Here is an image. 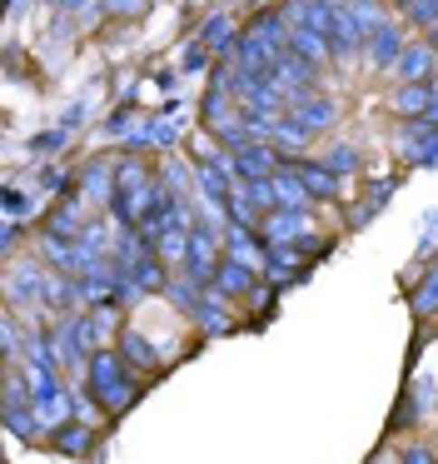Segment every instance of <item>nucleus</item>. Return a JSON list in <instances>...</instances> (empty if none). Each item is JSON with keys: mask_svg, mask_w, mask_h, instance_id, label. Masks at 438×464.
<instances>
[{"mask_svg": "<svg viewBox=\"0 0 438 464\" xmlns=\"http://www.w3.org/2000/svg\"><path fill=\"white\" fill-rule=\"evenodd\" d=\"M65 5H70V11H85V5H90V0H65Z\"/></svg>", "mask_w": 438, "mask_h": 464, "instance_id": "nucleus-36", "label": "nucleus"}, {"mask_svg": "<svg viewBox=\"0 0 438 464\" xmlns=\"http://www.w3.org/2000/svg\"><path fill=\"white\" fill-rule=\"evenodd\" d=\"M119 350H125L129 364H139V370H155V350H149L145 334H125V340H119Z\"/></svg>", "mask_w": 438, "mask_h": 464, "instance_id": "nucleus-24", "label": "nucleus"}, {"mask_svg": "<svg viewBox=\"0 0 438 464\" xmlns=\"http://www.w3.org/2000/svg\"><path fill=\"white\" fill-rule=\"evenodd\" d=\"M5 215H10V220L25 215V195H20V190H5Z\"/></svg>", "mask_w": 438, "mask_h": 464, "instance_id": "nucleus-30", "label": "nucleus"}, {"mask_svg": "<svg viewBox=\"0 0 438 464\" xmlns=\"http://www.w3.org/2000/svg\"><path fill=\"white\" fill-rule=\"evenodd\" d=\"M60 450H65V454H90V444H95V430H90V424H75V420H70V424H60Z\"/></svg>", "mask_w": 438, "mask_h": 464, "instance_id": "nucleus-21", "label": "nucleus"}, {"mask_svg": "<svg viewBox=\"0 0 438 464\" xmlns=\"http://www.w3.org/2000/svg\"><path fill=\"white\" fill-rule=\"evenodd\" d=\"M10 295H15V300H50V275L40 270V265H25V270H15V280H10Z\"/></svg>", "mask_w": 438, "mask_h": 464, "instance_id": "nucleus-13", "label": "nucleus"}, {"mask_svg": "<svg viewBox=\"0 0 438 464\" xmlns=\"http://www.w3.org/2000/svg\"><path fill=\"white\" fill-rule=\"evenodd\" d=\"M0 340H5V354H15V324L5 320V330H0Z\"/></svg>", "mask_w": 438, "mask_h": 464, "instance_id": "nucleus-34", "label": "nucleus"}, {"mask_svg": "<svg viewBox=\"0 0 438 464\" xmlns=\"http://www.w3.org/2000/svg\"><path fill=\"white\" fill-rule=\"evenodd\" d=\"M424 121L438 125V81H433V101H428V115H424Z\"/></svg>", "mask_w": 438, "mask_h": 464, "instance_id": "nucleus-35", "label": "nucleus"}, {"mask_svg": "<svg viewBox=\"0 0 438 464\" xmlns=\"http://www.w3.org/2000/svg\"><path fill=\"white\" fill-rule=\"evenodd\" d=\"M119 380H125V360H119L115 350H95V354H90V390L105 394V390H115Z\"/></svg>", "mask_w": 438, "mask_h": 464, "instance_id": "nucleus-10", "label": "nucleus"}, {"mask_svg": "<svg viewBox=\"0 0 438 464\" xmlns=\"http://www.w3.org/2000/svg\"><path fill=\"white\" fill-rule=\"evenodd\" d=\"M289 121H294V125H304L309 135H324L328 125H334V101H324V95H304V101H294Z\"/></svg>", "mask_w": 438, "mask_h": 464, "instance_id": "nucleus-8", "label": "nucleus"}, {"mask_svg": "<svg viewBox=\"0 0 438 464\" xmlns=\"http://www.w3.org/2000/svg\"><path fill=\"white\" fill-rule=\"evenodd\" d=\"M129 130V115H115V121H105V135H125Z\"/></svg>", "mask_w": 438, "mask_h": 464, "instance_id": "nucleus-33", "label": "nucleus"}, {"mask_svg": "<svg viewBox=\"0 0 438 464\" xmlns=\"http://www.w3.org/2000/svg\"><path fill=\"white\" fill-rule=\"evenodd\" d=\"M408 15H414L418 25H438V0H414V5H408Z\"/></svg>", "mask_w": 438, "mask_h": 464, "instance_id": "nucleus-27", "label": "nucleus"}, {"mask_svg": "<svg viewBox=\"0 0 438 464\" xmlns=\"http://www.w3.org/2000/svg\"><path fill=\"white\" fill-rule=\"evenodd\" d=\"M249 35H259V41H264L274 55H289V41H294V31H289L284 11H264L254 25H249Z\"/></svg>", "mask_w": 438, "mask_h": 464, "instance_id": "nucleus-9", "label": "nucleus"}, {"mask_svg": "<svg viewBox=\"0 0 438 464\" xmlns=\"http://www.w3.org/2000/svg\"><path fill=\"white\" fill-rule=\"evenodd\" d=\"M269 245H309L314 225H309V210H269L264 225H259Z\"/></svg>", "mask_w": 438, "mask_h": 464, "instance_id": "nucleus-1", "label": "nucleus"}, {"mask_svg": "<svg viewBox=\"0 0 438 464\" xmlns=\"http://www.w3.org/2000/svg\"><path fill=\"white\" fill-rule=\"evenodd\" d=\"M269 280H289V275L299 270V250L294 245H269Z\"/></svg>", "mask_w": 438, "mask_h": 464, "instance_id": "nucleus-22", "label": "nucleus"}, {"mask_svg": "<svg viewBox=\"0 0 438 464\" xmlns=\"http://www.w3.org/2000/svg\"><path fill=\"white\" fill-rule=\"evenodd\" d=\"M428 101H433V85H404L394 95V111L398 115H428Z\"/></svg>", "mask_w": 438, "mask_h": 464, "instance_id": "nucleus-20", "label": "nucleus"}, {"mask_svg": "<svg viewBox=\"0 0 438 464\" xmlns=\"http://www.w3.org/2000/svg\"><path fill=\"white\" fill-rule=\"evenodd\" d=\"M433 71H438L433 45H408V51L398 55V65H394V75L404 85H433Z\"/></svg>", "mask_w": 438, "mask_h": 464, "instance_id": "nucleus-4", "label": "nucleus"}, {"mask_svg": "<svg viewBox=\"0 0 438 464\" xmlns=\"http://www.w3.org/2000/svg\"><path fill=\"white\" fill-rule=\"evenodd\" d=\"M205 125L209 130H224L229 125V91H219V85L209 91V101H205Z\"/></svg>", "mask_w": 438, "mask_h": 464, "instance_id": "nucleus-23", "label": "nucleus"}, {"mask_svg": "<svg viewBox=\"0 0 438 464\" xmlns=\"http://www.w3.org/2000/svg\"><path fill=\"white\" fill-rule=\"evenodd\" d=\"M289 51H294L299 61L319 65V61L328 55V35H324V31H309V25H304V31H294V41H289Z\"/></svg>", "mask_w": 438, "mask_h": 464, "instance_id": "nucleus-15", "label": "nucleus"}, {"mask_svg": "<svg viewBox=\"0 0 438 464\" xmlns=\"http://www.w3.org/2000/svg\"><path fill=\"white\" fill-rule=\"evenodd\" d=\"M209 61V45L205 41H195V45H185V71H199V65Z\"/></svg>", "mask_w": 438, "mask_h": 464, "instance_id": "nucleus-28", "label": "nucleus"}, {"mask_svg": "<svg viewBox=\"0 0 438 464\" xmlns=\"http://www.w3.org/2000/svg\"><path fill=\"white\" fill-rule=\"evenodd\" d=\"M279 150L274 145H244V150H234V175L239 180H274V170H279Z\"/></svg>", "mask_w": 438, "mask_h": 464, "instance_id": "nucleus-2", "label": "nucleus"}, {"mask_svg": "<svg viewBox=\"0 0 438 464\" xmlns=\"http://www.w3.org/2000/svg\"><path fill=\"white\" fill-rule=\"evenodd\" d=\"M433 230H438V215H433Z\"/></svg>", "mask_w": 438, "mask_h": 464, "instance_id": "nucleus-37", "label": "nucleus"}, {"mask_svg": "<svg viewBox=\"0 0 438 464\" xmlns=\"http://www.w3.org/2000/svg\"><path fill=\"white\" fill-rule=\"evenodd\" d=\"M404 464H438V459H433V450H428V444H418V450L404 454Z\"/></svg>", "mask_w": 438, "mask_h": 464, "instance_id": "nucleus-31", "label": "nucleus"}, {"mask_svg": "<svg viewBox=\"0 0 438 464\" xmlns=\"http://www.w3.org/2000/svg\"><path fill=\"white\" fill-rule=\"evenodd\" d=\"M65 145V130H55V135H40V140H30V150H60Z\"/></svg>", "mask_w": 438, "mask_h": 464, "instance_id": "nucleus-29", "label": "nucleus"}, {"mask_svg": "<svg viewBox=\"0 0 438 464\" xmlns=\"http://www.w3.org/2000/svg\"><path fill=\"white\" fill-rule=\"evenodd\" d=\"M129 280L139 285V290H165V265H159L155 250H145L135 265H129Z\"/></svg>", "mask_w": 438, "mask_h": 464, "instance_id": "nucleus-16", "label": "nucleus"}, {"mask_svg": "<svg viewBox=\"0 0 438 464\" xmlns=\"http://www.w3.org/2000/svg\"><path fill=\"white\" fill-rule=\"evenodd\" d=\"M199 41L209 45V55H224L229 45H239V31H234V21H229V15H214V21L205 25V35H199Z\"/></svg>", "mask_w": 438, "mask_h": 464, "instance_id": "nucleus-18", "label": "nucleus"}, {"mask_svg": "<svg viewBox=\"0 0 438 464\" xmlns=\"http://www.w3.org/2000/svg\"><path fill=\"white\" fill-rule=\"evenodd\" d=\"M105 5H110V11H115V15H135L139 5H145V0H105Z\"/></svg>", "mask_w": 438, "mask_h": 464, "instance_id": "nucleus-32", "label": "nucleus"}, {"mask_svg": "<svg viewBox=\"0 0 438 464\" xmlns=\"http://www.w3.org/2000/svg\"><path fill=\"white\" fill-rule=\"evenodd\" d=\"M388 195H394V180H378L374 190L364 195V205H358V210L348 215V225H354V230H364V225H368V220H374V215L388 205Z\"/></svg>", "mask_w": 438, "mask_h": 464, "instance_id": "nucleus-17", "label": "nucleus"}, {"mask_svg": "<svg viewBox=\"0 0 438 464\" xmlns=\"http://www.w3.org/2000/svg\"><path fill=\"white\" fill-rule=\"evenodd\" d=\"M269 185H274V210H309V200H314V195L304 190V180H299L294 165H279Z\"/></svg>", "mask_w": 438, "mask_h": 464, "instance_id": "nucleus-7", "label": "nucleus"}, {"mask_svg": "<svg viewBox=\"0 0 438 464\" xmlns=\"http://www.w3.org/2000/svg\"><path fill=\"white\" fill-rule=\"evenodd\" d=\"M294 170H299V180H304V190L314 195V200H334V195H338V175L328 170V165L304 160V165H294Z\"/></svg>", "mask_w": 438, "mask_h": 464, "instance_id": "nucleus-12", "label": "nucleus"}, {"mask_svg": "<svg viewBox=\"0 0 438 464\" xmlns=\"http://www.w3.org/2000/svg\"><path fill=\"white\" fill-rule=\"evenodd\" d=\"M324 165H328L334 175H348V170H358V150H354V145H334Z\"/></svg>", "mask_w": 438, "mask_h": 464, "instance_id": "nucleus-26", "label": "nucleus"}, {"mask_svg": "<svg viewBox=\"0 0 438 464\" xmlns=\"http://www.w3.org/2000/svg\"><path fill=\"white\" fill-rule=\"evenodd\" d=\"M224 250L234 255V260H244V265H259V250H254V230H249V225H234V220L224 225Z\"/></svg>", "mask_w": 438, "mask_h": 464, "instance_id": "nucleus-14", "label": "nucleus"}, {"mask_svg": "<svg viewBox=\"0 0 438 464\" xmlns=\"http://www.w3.org/2000/svg\"><path fill=\"white\" fill-rule=\"evenodd\" d=\"M408 45H404V31H398V25H374V31H368V61L378 65V71H394L398 65V55H404Z\"/></svg>", "mask_w": 438, "mask_h": 464, "instance_id": "nucleus-5", "label": "nucleus"}, {"mask_svg": "<svg viewBox=\"0 0 438 464\" xmlns=\"http://www.w3.org/2000/svg\"><path fill=\"white\" fill-rule=\"evenodd\" d=\"M408 304H414V314H418V320H428V314H438V265L424 275V280H418V290L408 295Z\"/></svg>", "mask_w": 438, "mask_h": 464, "instance_id": "nucleus-19", "label": "nucleus"}, {"mask_svg": "<svg viewBox=\"0 0 438 464\" xmlns=\"http://www.w3.org/2000/svg\"><path fill=\"white\" fill-rule=\"evenodd\" d=\"M358 41H368L364 25H358V15L348 11V5H334V15H328V51H334V55H348Z\"/></svg>", "mask_w": 438, "mask_h": 464, "instance_id": "nucleus-6", "label": "nucleus"}, {"mask_svg": "<svg viewBox=\"0 0 438 464\" xmlns=\"http://www.w3.org/2000/svg\"><path fill=\"white\" fill-rule=\"evenodd\" d=\"M135 394H139L135 384H129V380H119L115 390H105V394H100V404H105L110 414H119V410H129V404H135Z\"/></svg>", "mask_w": 438, "mask_h": 464, "instance_id": "nucleus-25", "label": "nucleus"}, {"mask_svg": "<svg viewBox=\"0 0 438 464\" xmlns=\"http://www.w3.org/2000/svg\"><path fill=\"white\" fill-rule=\"evenodd\" d=\"M398 145H404V155H408L414 165H438V125H433V121H414V125H404Z\"/></svg>", "mask_w": 438, "mask_h": 464, "instance_id": "nucleus-3", "label": "nucleus"}, {"mask_svg": "<svg viewBox=\"0 0 438 464\" xmlns=\"http://www.w3.org/2000/svg\"><path fill=\"white\" fill-rule=\"evenodd\" d=\"M249 285H254V265L224 255V260H219V270H214V295H244Z\"/></svg>", "mask_w": 438, "mask_h": 464, "instance_id": "nucleus-11", "label": "nucleus"}]
</instances>
